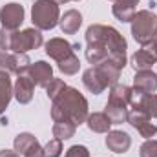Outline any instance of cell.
<instances>
[{"label":"cell","mask_w":157,"mask_h":157,"mask_svg":"<svg viewBox=\"0 0 157 157\" xmlns=\"http://www.w3.org/2000/svg\"><path fill=\"white\" fill-rule=\"evenodd\" d=\"M86 60L93 66L102 60H112L122 70L126 66V39L115 28L104 24H91L86 29Z\"/></svg>","instance_id":"6da1fadb"},{"label":"cell","mask_w":157,"mask_h":157,"mask_svg":"<svg viewBox=\"0 0 157 157\" xmlns=\"http://www.w3.org/2000/svg\"><path fill=\"white\" fill-rule=\"evenodd\" d=\"M51 102L53 122H73L75 126H80L90 115L88 101L77 88L66 86Z\"/></svg>","instance_id":"7a4b0ae2"},{"label":"cell","mask_w":157,"mask_h":157,"mask_svg":"<svg viewBox=\"0 0 157 157\" xmlns=\"http://www.w3.org/2000/svg\"><path fill=\"white\" fill-rule=\"evenodd\" d=\"M132 90L130 86L115 84L110 90V97L104 108V113L110 117L112 124H122L126 122L128 112H130V99H132Z\"/></svg>","instance_id":"3957f363"},{"label":"cell","mask_w":157,"mask_h":157,"mask_svg":"<svg viewBox=\"0 0 157 157\" xmlns=\"http://www.w3.org/2000/svg\"><path fill=\"white\" fill-rule=\"evenodd\" d=\"M60 20L59 2L55 0H37L31 7V22L40 31L53 29Z\"/></svg>","instance_id":"277c9868"},{"label":"cell","mask_w":157,"mask_h":157,"mask_svg":"<svg viewBox=\"0 0 157 157\" xmlns=\"http://www.w3.org/2000/svg\"><path fill=\"white\" fill-rule=\"evenodd\" d=\"M155 26H157V17L154 11L150 9H141L135 13V17L132 18V37L137 44L146 46L148 42H152L155 35Z\"/></svg>","instance_id":"5b68a950"},{"label":"cell","mask_w":157,"mask_h":157,"mask_svg":"<svg viewBox=\"0 0 157 157\" xmlns=\"http://www.w3.org/2000/svg\"><path fill=\"white\" fill-rule=\"evenodd\" d=\"M42 33L37 28H26L22 31L13 33V44H11V53H26L31 49H37L42 46Z\"/></svg>","instance_id":"8992f818"},{"label":"cell","mask_w":157,"mask_h":157,"mask_svg":"<svg viewBox=\"0 0 157 157\" xmlns=\"http://www.w3.org/2000/svg\"><path fill=\"white\" fill-rule=\"evenodd\" d=\"M31 66V60L26 53H9L0 49V70L7 71V73H15L18 75H28Z\"/></svg>","instance_id":"52a82bcc"},{"label":"cell","mask_w":157,"mask_h":157,"mask_svg":"<svg viewBox=\"0 0 157 157\" xmlns=\"http://www.w3.org/2000/svg\"><path fill=\"white\" fill-rule=\"evenodd\" d=\"M150 119L152 117H150L144 110H141V108H132V110L128 112L126 122H128L130 126H133V128L141 133V137L152 139L157 133V126L150 121Z\"/></svg>","instance_id":"ba28073f"},{"label":"cell","mask_w":157,"mask_h":157,"mask_svg":"<svg viewBox=\"0 0 157 157\" xmlns=\"http://www.w3.org/2000/svg\"><path fill=\"white\" fill-rule=\"evenodd\" d=\"M157 62V42L152 40L146 46H143V49L135 51L132 57V68L135 71H144V70H152V66Z\"/></svg>","instance_id":"9c48e42d"},{"label":"cell","mask_w":157,"mask_h":157,"mask_svg":"<svg viewBox=\"0 0 157 157\" xmlns=\"http://www.w3.org/2000/svg\"><path fill=\"white\" fill-rule=\"evenodd\" d=\"M0 22H2V28L17 31L24 22V7L17 2L4 4L0 7Z\"/></svg>","instance_id":"30bf717a"},{"label":"cell","mask_w":157,"mask_h":157,"mask_svg":"<svg viewBox=\"0 0 157 157\" xmlns=\"http://www.w3.org/2000/svg\"><path fill=\"white\" fill-rule=\"evenodd\" d=\"M46 53H48L55 62H60V60L68 59L70 55H73V53H75V48H73V44H70L68 40L55 37V39H49L46 42Z\"/></svg>","instance_id":"8fae6325"},{"label":"cell","mask_w":157,"mask_h":157,"mask_svg":"<svg viewBox=\"0 0 157 157\" xmlns=\"http://www.w3.org/2000/svg\"><path fill=\"white\" fill-rule=\"evenodd\" d=\"M35 95V82L31 80L29 75H18L15 84H13V97L20 102V104H28L31 102Z\"/></svg>","instance_id":"7c38bea8"},{"label":"cell","mask_w":157,"mask_h":157,"mask_svg":"<svg viewBox=\"0 0 157 157\" xmlns=\"http://www.w3.org/2000/svg\"><path fill=\"white\" fill-rule=\"evenodd\" d=\"M132 146V137L122 130H110L106 133V148L113 154H124Z\"/></svg>","instance_id":"4fadbf2b"},{"label":"cell","mask_w":157,"mask_h":157,"mask_svg":"<svg viewBox=\"0 0 157 157\" xmlns=\"http://www.w3.org/2000/svg\"><path fill=\"white\" fill-rule=\"evenodd\" d=\"M28 75H29L31 80L35 82V86L46 88V86L51 82V78H53V68H51V64H48L46 60H37L35 64L29 66Z\"/></svg>","instance_id":"5bb4252c"},{"label":"cell","mask_w":157,"mask_h":157,"mask_svg":"<svg viewBox=\"0 0 157 157\" xmlns=\"http://www.w3.org/2000/svg\"><path fill=\"white\" fill-rule=\"evenodd\" d=\"M95 68V71H97V75L101 77V80L104 82V86L106 88H112V86H115L119 84V78H121V68H119L115 62H112V60H102L101 64H97V66H93Z\"/></svg>","instance_id":"9a60e30c"},{"label":"cell","mask_w":157,"mask_h":157,"mask_svg":"<svg viewBox=\"0 0 157 157\" xmlns=\"http://www.w3.org/2000/svg\"><path fill=\"white\" fill-rule=\"evenodd\" d=\"M137 6L139 0H115L112 6V13L121 22H132V18L137 13Z\"/></svg>","instance_id":"2e32d148"},{"label":"cell","mask_w":157,"mask_h":157,"mask_svg":"<svg viewBox=\"0 0 157 157\" xmlns=\"http://www.w3.org/2000/svg\"><path fill=\"white\" fill-rule=\"evenodd\" d=\"M133 88L143 93H155L157 91V73L152 70L135 71L133 77Z\"/></svg>","instance_id":"e0dca14e"},{"label":"cell","mask_w":157,"mask_h":157,"mask_svg":"<svg viewBox=\"0 0 157 157\" xmlns=\"http://www.w3.org/2000/svg\"><path fill=\"white\" fill-rule=\"evenodd\" d=\"M59 26H60V29H62L64 35H73V33H77L78 28L82 26V15L78 13L77 9H68L60 17Z\"/></svg>","instance_id":"ac0fdd59"},{"label":"cell","mask_w":157,"mask_h":157,"mask_svg":"<svg viewBox=\"0 0 157 157\" xmlns=\"http://www.w3.org/2000/svg\"><path fill=\"white\" fill-rule=\"evenodd\" d=\"M86 124H88V128L93 133H108L110 128H112V121H110V117L104 112H93V113H90L88 119H86Z\"/></svg>","instance_id":"d6986e66"},{"label":"cell","mask_w":157,"mask_h":157,"mask_svg":"<svg viewBox=\"0 0 157 157\" xmlns=\"http://www.w3.org/2000/svg\"><path fill=\"white\" fill-rule=\"evenodd\" d=\"M11 99H13V84H11L9 73L0 70V117L4 115Z\"/></svg>","instance_id":"ffe728a7"},{"label":"cell","mask_w":157,"mask_h":157,"mask_svg":"<svg viewBox=\"0 0 157 157\" xmlns=\"http://www.w3.org/2000/svg\"><path fill=\"white\" fill-rule=\"evenodd\" d=\"M82 84L86 86V90L88 91H91L93 95H99V93H102L104 90H106V86H104V82L101 80V77L97 75V71H95V68L91 66L90 70H86L84 71V75H82Z\"/></svg>","instance_id":"44dd1931"},{"label":"cell","mask_w":157,"mask_h":157,"mask_svg":"<svg viewBox=\"0 0 157 157\" xmlns=\"http://www.w3.org/2000/svg\"><path fill=\"white\" fill-rule=\"evenodd\" d=\"M77 126L73 122H53V135L60 141H68L75 135Z\"/></svg>","instance_id":"7402d4cb"},{"label":"cell","mask_w":157,"mask_h":157,"mask_svg":"<svg viewBox=\"0 0 157 157\" xmlns=\"http://www.w3.org/2000/svg\"><path fill=\"white\" fill-rule=\"evenodd\" d=\"M57 68H59V71L64 73V75H75L78 70H80V60H78L77 55L73 53V55H70L68 59L57 62Z\"/></svg>","instance_id":"603a6c76"},{"label":"cell","mask_w":157,"mask_h":157,"mask_svg":"<svg viewBox=\"0 0 157 157\" xmlns=\"http://www.w3.org/2000/svg\"><path fill=\"white\" fill-rule=\"evenodd\" d=\"M141 110H144L150 117L157 119V93H146L141 101Z\"/></svg>","instance_id":"cb8c5ba5"},{"label":"cell","mask_w":157,"mask_h":157,"mask_svg":"<svg viewBox=\"0 0 157 157\" xmlns=\"http://www.w3.org/2000/svg\"><path fill=\"white\" fill-rule=\"evenodd\" d=\"M66 86H68V84H66L62 78H55V77H53V78H51V82L44 88V90H46L48 99H49V101H53V99H55V97H57V95L66 88Z\"/></svg>","instance_id":"d4e9b609"},{"label":"cell","mask_w":157,"mask_h":157,"mask_svg":"<svg viewBox=\"0 0 157 157\" xmlns=\"http://www.w3.org/2000/svg\"><path fill=\"white\" fill-rule=\"evenodd\" d=\"M62 155V141L60 139H49L44 146V157H60Z\"/></svg>","instance_id":"484cf974"},{"label":"cell","mask_w":157,"mask_h":157,"mask_svg":"<svg viewBox=\"0 0 157 157\" xmlns=\"http://www.w3.org/2000/svg\"><path fill=\"white\" fill-rule=\"evenodd\" d=\"M139 157H157V141L146 139L139 150Z\"/></svg>","instance_id":"4316f807"},{"label":"cell","mask_w":157,"mask_h":157,"mask_svg":"<svg viewBox=\"0 0 157 157\" xmlns=\"http://www.w3.org/2000/svg\"><path fill=\"white\" fill-rule=\"evenodd\" d=\"M13 29H6V28H0V49L4 51H9L11 53V44H13Z\"/></svg>","instance_id":"83f0119b"},{"label":"cell","mask_w":157,"mask_h":157,"mask_svg":"<svg viewBox=\"0 0 157 157\" xmlns=\"http://www.w3.org/2000/svg\"><path fill=\"white\" fill-rule=\"evenodd\" d=\"M64 157H90V150L84 144H73L66 150Z\"/></svg>","instance_id":"f1b7e54d"},{"label":"cell","mask_w":157,"mask_h":157,"mask_svg":"<svg viewBox=\"0 0 157 157\" xmlns=\"http://www.w3.org/2000/svg\"><path fill=\"white\" fill-rule=\"evenodd\" d=\"M22 155H24V157H44V148L40 146L39 141H37V143H33V144H31V146L22 154Z\"/></svg>","instance_id":"f546056e"},{"label":"cell","mask_w":157,"mask_h":157,"mask_svg":"<svg viewBox=\"0 0 157 157\" xmlns=\"http://www.w3.org/2000/svg\"><path fill=\"white\" fill-rule=\"evenodd\" d=\"M0 157H20L15 150H0Z\"/></svg>","instance_id":"4dcf8cb0"},{"label":"cell","mask_w":157,"mask_h":157,"mask_svg":"<svg viewBox=\"0 0 157 157\" xmlns=\"http://www.w3.org/2000/svg\"><path fill=\"white\" fill-rule=\"evenodd\" d=\"M0 124H4V126H6V124H7V119L2 117V119H0Z\"/></svg>","instance_id":"1f68e13d"},{"label":"cell","mask_w":157,"mask_h":157,"mask_svg":"<svg viewBox=\"0 0 157 157\" xmlns=\"http://www.w3.org/2000/svg\"><path fill=\"white\" fill-rule=\"evenodd\" d=\"M55 2H59V4H66V2H71V0H55Z\"/></svg>","instance_id":"d6a6232c"},{"label":"cell","mask_w":157,"mask_h":157,"mask_svg":"<svg viewBox=\"0 0 157 157\" xmlns=\"http://www.w3.org/2000/svg\"><path fill=\"white\" fill-rule=\"evenodd\" d=\"M152 40H155V42H157V26H155V35H154V39H152Z\"/></svg>","instance_id":"836d02e7"},{"label":"cell","mask_w":157,"mask_h":157,"mask_svg":"<svg viewBox=\"0 0 157 157\" xmlns=\"http://www.w3.org/2000/svg\"><path fill=\"white\" fill-rule=\"evenodd\" d=\"M73 2H78V0H73Z\"/></svg>","instance_id":"e575fe53"},{"label":"cell","mask_w":157,"mask_h":157,"mask_svg":"<svg viewBox=\"0 0 157 157\" xmlns=\"http://www.w3.org/2000/svg\"><path fill=\"white\" fill-rule=\"evenodd\" d=\"M113 2H115V0H113Z\"/></svg>","instance_id":"d590c367"}]
</instances>
